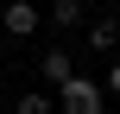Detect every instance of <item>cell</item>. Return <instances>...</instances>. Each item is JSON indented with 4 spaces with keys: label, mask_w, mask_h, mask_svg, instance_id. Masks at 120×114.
<instances>
[{
    "label": "cell",
    "mask_w": 120,
    "mask_h": 114,
    "mask_svg": "<svg viewBox=\"0 0 120 114\" xmlns=\"http://www.w3.org/2000/svg\"><path fill=\"white\" fill-rule=\"evenodd\" d=\"M38 76H44L51 89H63V83L76 76V57H70V51H44V57H38Z\"/></svg>",
    "instance_id": "3957f363"
},
{
    "label": "cell",
    "mask_w": 120,
    "mask_h": 114,
    "mask_svg": "<svg viewBox=\"0 0 120 114\" xmlns=\"http://www.w3.org/2000/svg\"><path fill=\"white\" fill-rule=\"evenodd\" d=\"M38 19H44L38 0H6V6H0V32H6V38H32Z\"/></svg>",
    "instance_id": "7a4b0ae2"
},
{
    "label": "cell",
    "mask_w": 120,
    "mask_h": 114,
    "mask_svg": "<svg viewBox=\"0 0 120 114\" xmlns=\"http://www.w3.org/2000/svg\"><path fill=\"white\" fill-rule=\"evenodd\" d=\"M0 63H6V51H0Z\"/></svg>",
    "instance_id": "ba28073f"
},
{
    "label": "cell",
    "mask_w": 120,
    "mask_h": 114,
    "mask_svg": "<svg viewBox=\"0 0 120 114\" xmlns=\"http://www.w3.org/2000/svg\"><path fill=\"white\" fill-rule=\"evenodd\" d=\"M57 95V114H108V95H101V83H89V76H70L63 89H51Z\"/></svg>",
    "instance_id": "6da1fadb"
},
{
    "label": "cell",
    "mask_w": 120,
    "mask_h": 114,
    "mask_svg": "<svg viewBox=\"0 0 120 114\" xmlns=\"http://www.w3.org/2000/svg\"><path fill=\"white\" fill-rule=\"evenodd\" d=\"M101 95H120V57H114V70H108V83H101Z\"/></svg>",
    "instance_id": "52a82bcc"
},
{
    "label": "cell",
    "mask_w": 120,
    "mask_h": 114,
    "mask_svg": "<svg viewBox=\"0 0 120 114\" xmlns=\"http://www.w3.org/2000/svg\"><path fill=\"white\" fill-rule=\"evenodd\" d=\"M13 114H57V95H51V89H25V95L13 102Z\"/></svg>",
    "instance_id": "5b68a950"
},
{
    "label": "cell",
    "mask_w": 120,
    "mask_h": 114,
    "mask_svg": "<svg viewBox=\"0 0 120 114\" xmlns=\"http://www.w3.org/2000/svg\"><path fill=\"white\" fill-rule=\"evenodd\" d=\"M114 44H120V19L108 13V19H95V25H89V51H114Z\"/></svg>",
    "instance_id": "277c9868"
},
{
    "label": "cell",
    "mask_w": 120,
    "mask_h": 114,
    "mask_svg": "<svg viewBox=\"0 0 120 114\" xmlns=\"http://www.w3.org/2000/svg\"><path fill=\"white\" fill-rule=\"evenodd\" d=\"M51 25L76 32V25H82V0H51Z\"/></svg>",
    "instance_id": "8992f818"
}]
</instances>
